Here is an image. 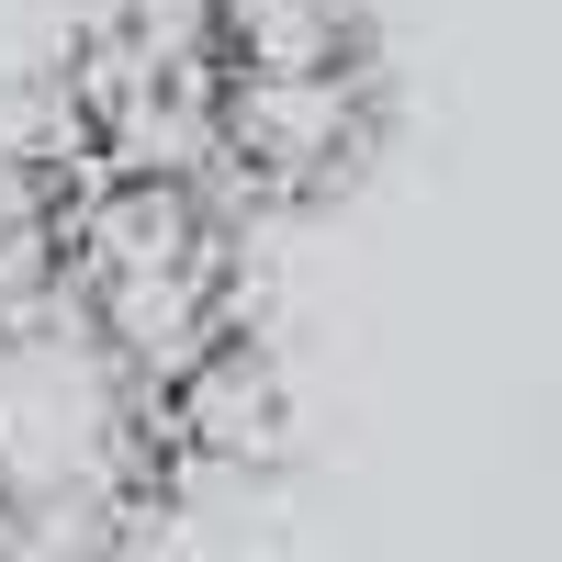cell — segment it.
Segmentation results:
<instances>
[{
  "mask_svg": "<svg viewBox=\"0 0 562 562\" xmlns=\"http://www.w3.org/2000/svg\"><path fill=\"white\" fill-rule=\"evenodd\" d=\"M214 79H349L371 68L360 0H203L192 12Z\"/></svg>",
  "mask_w": 562,
  "mask_h": 562,
  "instance_id": "5",
  "label": "cell"
},
{
  "mask_svg": "<svg viewBox=\"0 0 562 562\" xmlns=\"http://www.w3.org/2000/svg\"><path fill=\"white\" fill-rule=\"evenodd\" d=\"M383 124V79H214V169L248 180L259 203H315L360 169Z\"/></svg>",
  "mask_w": 562,
  "mask_h": 562,
  "instance_id": "4",
  "label": "cell"
},
{
  "mask_svg": "<svg viewBox=\"0 0 562 562\" xmlns=\"http://www.w3.org/2000/svg\"><path fill=\"white\" fill-rule=\"evenodd\" d=\"M45 259L79 326L147 383V405L192 383L225 338H248L237 248L203 180H68V203L45 214Z\"/></svg>",
  "mask_w": 562,
  "mask_h": 562,
  "instance_id": "2",
  "label": "cell"
},
{
  "mask_svg": "<svg viewBox=\"0 0 562 562\" xmlns=\"http://www.w3.org/2000/svg\"><path fill=\"white\" fill-rule=\"evenodd\" d=\"M68 147L79 180H214V68L203 34L158 0H124L68 57Z\"/></svg>",
  "mask_w": 562,
  "mask_h": 562,
  "instance_id": "3",
  "label": "cell"
},
{
  "mask_svg": "<svg viewBox=\"0 0 562 562\" xmlns=\"http://www.w3.org/2000/svg\"><path fill=\"white\" fill-rule=\"evenodd\" d=\"M158 484V405L79 326L34 225L0 248V562H113Z\"/></svg>",
  "mask_w": 562,
  "mask_h": 562,
  "instance_id": "1",
  "label": "cell"
},
{
  "mask_svg": "<svg viewBox=\"0 0 562 562\" xmlns=\"http://www.w3.org/2000/svg\"><path fill=\"white\" fill-rule=\"evenodd\" d=\"M270 428H281V371H270L248 338H225L192 383L158 394L169 461H248V450H270Z\"/></svg>",
  "mask_w": 562,
  "mask_h": 562,
  "instance_id": "6",
  "label": "cell"
}]
</instances>
